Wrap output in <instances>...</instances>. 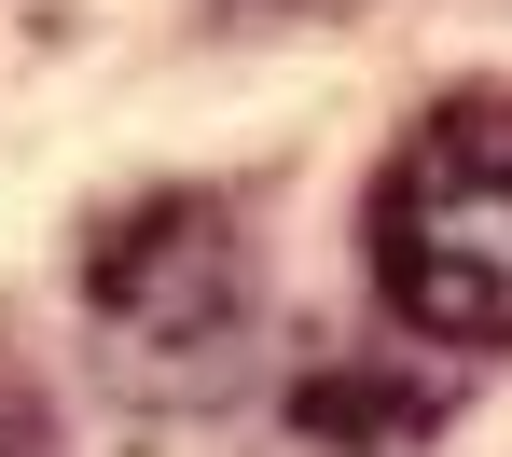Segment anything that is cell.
Returning a JSON list of instances; mask_svg holds the SVG:
<instances>
[{
	"label": "cell",
	"instance_id": "cell-4",
	"mask_svg": "<svg viewBox=\"0 0 512 457\" xmlns=\"http://www.w3.org/2000/svg\"><path fill=\"white\" fill-rule=\"evenodd\" d=\"M0 457H56V444H42V402H28L14 361H0Z\"/></svg>",
	"mask_w": 512,
	"mask_h": 457
},
{
	"label": "cell",
	"instance_id": "cell-3",
	"mask_svg": "<svg viewBox=\"0 0 512 457\" xmlns=\"http://www.w3.org/2000/svg\"><path fill=\"white\" fill-rule=\"evenodd\" d=\"M429 444V402L416 388H388L374 361H319L291 388V444L277 457H416Z\"/></svg>",
	"mask_w": 512,
	"mask_h": 457
},
{
	"label": "cell",
	"instance_id": "cell-2",
	"mask_svg": "<svg viewBox=\"0 0 512 457\" xmlns=\"http://www.w3.org/2000/svg\"><path fill=\"white\" fill-rule=\"evenodd\" d=\"M84 319L125 402H208L250 347V250L222 194H139L84 250Z\"/></svg>",
	"mask_w": 512,
	"mask_h": 457
},
{
	"label": "cell",
	"instance_id": "cell-1",
	"mask_svg": "<svg viewBox=\"0 0 512 457\" xmlns=\"http://www.w3.org/2000/svg\"><path fill=\"white\" fill-rule=\"evenodd\" d=\"M374 291L429 347H512V97H429L374 181Z\"/></svg>",
	"mask_w": 512,
	"mask_h": 457
}]
</instances>
